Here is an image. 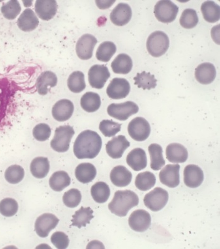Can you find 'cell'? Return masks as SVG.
<instances>
[{"label":"cell","mask_w":220,"mask_h":249,"mask_svg":"<svg viewBox=\"0 0 220 249\" xmlns=\"http://www.w3.org/2000/svg\"><path fill=\"white\" fill-rule=\"evenodd\" d=\"M102 147V139L97 132L87 130L83 131L74 142V155L79 160L95 158Z\"/></svg>","instance_id":"6da1fadb"},{"label":"cell","mask_w":220,"mask_h":249,"mask_svg":"<svg viewBox=\"0 0 220 249\" xmlns=\"http://www.w3.org/2000/svg\"><path fill=\"white\" fill-rule=\"evenodd\" d=\"M139 203L137 195L131 190L118 191L110 203L108 208L115 215L124 217L127 216L132 208L136 207Z\"/></svg>","instance_id":"7a4b0ae2"},{"label":"cell","mask_w":220,"mask_h":249,"mask_svg":"<svg viewBox=\"0 0 220 249\" xmlns=\"http://www.w3.org/2000/svg\"><path fill=\"white\" fill-rule=\"evenodd\" d=\"M15 89L6 79H0V129L7 124L14 110Z\"/></svg>","instance_id":"3957f363"},{"label":"cell","mask_w":220,"mask_h":249,"mask_svg":"<svg viewBox=\"0 0 220 249\" xmlns=\"http://www.w3.org/2000/svg\"><path fill=\"white\" fill-rule=\"evenodd\" d=\"M169 43V38L166 33L162 31H155L147 38V51L152 56L161 57L168 51Z\"/></svg>","instance_id":"277c9868"},{"label":"cell","mask_w":220,"mask_h":249,"mask_svg":"<svg viewBox=\"0 0 220 249\" xmlns=\"http://www.w3.org/2000/svg\"><path fill=\"white\" fill-rule=\"evenodd\" d=\"M75 132L71 126H60L55 130L54 138L51 142V146L54 151L57 152H66L70 147L72 137Z\"/></svg>","instance_id":"5b68a950"},{"label":"cell","mask_w":220,"mask_h":249,"mask_svg":"<svg viewBox=\"0 0 220 249\" xmlns=\"http://www.w3.org/2000/svg\"><path fill=\"white\" fill-rule=\"evenodd\" d=\"M153 12L156 18L161 22L171 23L176 20L179 7L169 0H162L156 3Z\"/></svg>","instance_id":"8992f818"},{"label":"cell","mask_w":220,"mask_h":249,"mask_svg":"<svg viewBox=\"0 0 220 249\" xmlns=\"http://www.w3.org/2000/svg\"><path fill=\"white\" fill-rule=\"evenodd\" d=\"M168 200V192L158 187L145 195L144 203L145 207L152 211L159 212L166 207Z\"/></svg>","instance_id":"52a82bcc"},{"label":"cell","mask_w":220,"mask_h":249,"mask_svg":"<svg viewBox=\"0 0 220 249\" xmlns=\"http://www.w3.org/2000/svg\"><path fill=\"white\" fill-rule=\"evenodd\" d=\"M139 110L138 105L133 102H126L122 104H112L107 108L108 114L114 119L125 121L131 116L136 114Z\"/></svg>","instance_id":"ba28073f"},{"label":"cell","mask_w":220,"mask_h":249,"mask_svg":"<svg viewBox=\"0 0 220 249\" xmlns=\"http://www.w3.org/2000/svg\"><path fill=\"white\" fill-rule=\"evenodd\" d=\"M151 128L148 121L143 117L135 118L128 126V132L134 141H146L151 134Z\"/></svg>","instance_id":"9c48e42d"},{"label":"cell","mask_w":220,"mask_h":249,"mask_svg":"<svg viewBox=\"0 0 220 249\" xmlns=\"http://www.w3.org/2000/svg\"><path fill=\"white\" fill-rule=\"evenodd\" d=\"M110 77L107 66L96 64L89 69L88 81L93 89H102Z\"/></svg>","instance_id":"30bf717a"},{"label":"cell","mask_w":220,"mask_h":249,"mask_svg":"<svg viewBox=\"0 0 220 249\" xmlns=\"http://www.w3.org/2000/svg\"><path fill=\"white\" fill-rule=\"evenodd\" d=\"M59 220L52 213H44L38 216L35 223V231L40 237H48L51 231L58 224Z\"/></svg>","instance_id":"8fae6325"},{"label":"cell","mask_w":220,"mask_h":249,"mask_svg":"<svg viewBox=\"0 0 220 249\" xmlns=\"http://www.w3.org/2000/svg\"><path fill=\"white\" fill-rule=\"evenodd\" d=\"M98 40L91 34H85L77 42L76 51L77 55L82 60H88L93 56L94 49Z\"/></svg>","instance_id":"7c38bea8"},{"label":"cell","mask_w":220,"mask_h":249,"mask_svg":"<svg viewBox=\"0 0 220 249\" xmlns=\"http://www.w3.org/2000/svg\"><path fill=\"white\" fill-rule=\"evenodd\" d=\"M130 91V83L125 78L113 79L106 89V93L108 97L113 100H121L125 98L129 95Z\"/></svg>","instance_id":"4fadbf2b"},{"label":"cell","mask_w":220,"mask_h":249,"mask_svg":"<svg viewBox=\"0 0 220 249\" xmlns=\"http://www.w3.org/2000/svg\"><path fill=\"white\" fill-rule=\"evenodd\" d=\"M129 224L133 231L137 232H144L151 226V214L144 210H136L130 214Z\"/></svg>","instance_id":"5bb4252c"},{"label":"cell","mask_w":220,"mask_h":249,"mask_svg":"<svg viewBox=\"0 0 220 249\" xmlns=\"http://www.w3.org/2000/svg\"><path fill=\"white\" fill-rule=\"evenodd\" d=\"M180 166L178 164H168L159 173L161 183L170 188H176L180 183Z\"/></svg>","instance_id":"9a60e30c"},{"label":"cell","mask_w":220,"mask_h":249,"mask_svg":"<svg viewBox=\"0 0 220 249\" xmlns=\"http://www.w3.org/2000/svg\"><path fill=\"white\" fill-rule=\"evenodd\" d=\"M130 143L124 135L113 137L106 145V151L108 155L112 159H119L122 157L124 152L129 148Z\"/></svg>","instance_id":"2e32d148"},{"label":"cell","mask_w":220,"mask_h":249,"mask_svg":"<svg viewBox=\"0 0 220 249\" xmlns=\"http://www.w3.org/2000/svg\"><path fill=\"white\" fill-rule=\"evenodd\" d=\"M204 180V173L202 169L196 165L190 164L184 170V182L191 188H198Z\"/></svg>","instance_id":"e0dca14e"},{"label":"cell","mask_w":220,"mask_h":249,"mask_svg":"<svg viewBox=\"0 0 220 249\" xmlns=\"http://www.w3.org/2000/svg\"><path fill=\"white\" fill-rule=\"evenodd\" d=\"M132 11L127 3L118 4L110 14V20L113 24L121 27L127 25L131 20Z\"/></svg>","instance_id":"ac0fdd59"},{"label":"cell","mask_w":220,"mask_h":249,"mask_svg":"<svg viewBox=\"0 0 220 249\" xmlns=\"http://www.w3.org/2000/svg\"><path fill=\"white\" fill-rule=\"evenodd\" d=\"M36 14L45 21L51 20L56 14L57 4L55 0H37L35 2Z\"/></svg>","instance_id":"d6986e66"},{"label":"cell","mask_w":220,"mask_h":249,"mask_svg":"<svg viewBox=\"0 0 220 249\" xmlns=\"http://www.w3.org/2000/svg\"><path fill=\"white\" fill-rule=\"evenodd\" d=\"M74 105L69 100H61L53 107V117L58 122H65L72 117L74 112Z\"/></svg>","instance_id":"ffe728a7"},{"label":"cell","mask_w":220,"mask_h":249,"mask_svg":"<svg viewBox=\"0 0 220 249\" xmlns=\"http://www.w3.org/2000/svg\"><path fill=\"white\" fill-rule=\"evenodd\" d=\"M217 71L213 64L204 62L199 65L195 70V78L202 85H209L214 81Z\"/></svg>","instance_id":"44dd1931"},{"label":"cell","mask_w":220,"mask_h":249,"mask_svg":"<svg viewBox=\"0 0 220 249\" xmlns=\"http://www.w3.org/2000/svg\"><path fill=\"white\" fill-rule=\"evenodd\" d=\"M127 163L135 171H140L147 166L146 152L141 148H136L130 152L127 157Z\"/></svg>","instance_id":"7402d4cb"},{"label":"cell","mask_w":220,"mask_h":249,"mask_svg":"<svg viewBox=\"0 0 220 249\" xmlns=\"http://www.w3.org/2000/svg\"><path fill=\"white\" fill-rule=\"evenodd\" d=\"M110 179L115 186L123 188L131 183L132 174L125 166H116L111 171Z\"/></svg>","instance_id":"603a6c76"},{"label":"cell","mask_w":220,"mask_h":249,"mask_svg":"<svg viewBox=\"0 0 220 249\" xmlns=\"http://www.w3.org/2000/svg\"><path fill=\"white\" fill-rule=\"evenodd\" d=\"M166 158L172 163H184L188 158L187 150L185 146L178 143H172L166 148Z\"/></svg>","instance_id":"cb8c5ba5"},{"label":"cell","mask_w":220,"mask_h":249,"mask_svg":"<svg viewBox=\"0 0 220 249\" xmlns=\"http://www.w3.org/2000/svg\"><path fill=\"white\" fill-rule=\"evenodd\" d=\"M39 24V21L35 13L31 9L25 10L18 20L17 25L19 29L23 32H31L35 30Z\"/></svg>","instance_id":"d4e9b609"},{"label":"cell","mask_w":220,"mask_h":249,"mask_svg":"<svg viewBox=\"0 0 220 249\" xmlns=\"http://www.w3.org/2000/svg\"><path fill=\"white\" fill-rule=\"evenodd\" d=\"M57 83V78L55 73L51 71L42 72L38 77L36 83V87L38 94L46 95L50 88L55 87Z\"/></svg>","instance_id":"484cf974"},{"label":"cell","mask_w":220,"mask_h":249,"mask_svg":"<svg viewBox=\"0 0 220 249\" xmlns=\"http://www.w3.org/2000/svg\"><path fill=\"white\" fill-rule=\"evenodd\" d=\"M97 169L91 163H81L77 166L75 170L76 179L83 184L93 181L97 177Z\"/></svg>","instance_id":"4316f807"},{"label":"cell","mask_w":220,"mask_h":249,"mask_svg":"<svg viewBox=\"0 0 220 249\" xmlns=\"http://www.w3.org/2000/svg\"><path fill=\"white\" fill-rule=\"evenodd\" d=\"M111 66L113 71L116 74H127L133 68V62L129 55L120 53L113 60Z\"/></svg>","instance_id":"83f0119b"},{"label":"cell","mask_w":220,"mask_h":249,"mask_svg":"<svg viewBox=\"0 0 220 249\" xmlns=\"http://www.w3.org/2000/svg\"><path fill=\"white\" fill-rule=\"evenodd\" d=\"M50 169L48 158L38 157L32 161L31 172L32 175L37 179H43L48 176Z\"/></svg>","instance_id":"f1b7e54d"},{"label":"cell","mask_w":220,"mask_h":249,"mask_svg":"<svg viewBox=\"0 0 220 249\" xmlns=\"http://www.w3.org/2000/svg\"><path fill=\"white\" fill-rule=\"evenodd\" d=\"M70 181H71V179L66 172L57 171L53 174L49 179V185L52 190L59 192L69 186Z\"/></svg>","instance_id":"f546056e"},{"label":"cell","mask_w":220,"mask_h":249,"mask_svg":"<svg viewBox=\"0 0 220 249\" xmlns=\"http://www.w3.org/2000/svg\"><path fill=\"white\" fill-rule=\"evenodd\" d=\"M101 98L98 93L87 92L81 99V106L85 111L93 113L101 107Z\"/></svg>","instance_id":"4dcf8cb0"},{"label":"cell","mask_w":220,"mask_h":249,"mask_svg":"<svg viewBox=\"0 0 220 249\" xmlns=\"http://www.w3.org/2000/svg\"><path fill=\"white\" fill-rule=\"evenodd\" d=\"M148 150L151 156V169L153 171L160 170L166 164L161 146L157 143H152L149 146Z\"/></svg>","instance_id":"1f68e13d"},{"label":"cell","mask_w":220,"mask_h":249,"mask_svg":"<svg viewBox=\"0 0 220 249\" xmlns=\"http://www.w3.org/2000/svg\"><path fill=\"white\" fill-rule=\"evenodd\" d=\"M203 16L209 23H215L220 20V8L218 4L213 1H204L201 7Z\"/></svg>","instance_id":"d6a6232c"},{"label":"cell","mask_w":220,"mask_h":249,"mask_svg":"<svg viewBox=\"0 0 220 249\" xmlns=\"http://www.w3.org/2000/svg\"><path fill=\"white\" fill-rule=\"evenodd\" d=\"M93 218V210L90 207H82L72 215L71 225L81 229V227H86L87 224H89Z\"/></svg>","instance_id":"836d02e7"},{"label":"cell","mask_w":220,"mask_h":249,"mask_svg":"<svg viewBox=\"0 0 220 249\" xmlns=\"http://www.w3.org/2000/svg\"><path fill=\"white\" fill-rule=\"evenodd\" d=\"M110 187L106 182H98L91 187V196L98 203H106L110 197Z\"/></svg>","instance_id":"e575fe53"},{"label":"cell","mask_w":220,"mask_h":249,"mask_svg":"<svg viewBox=\"0 0 220 249\" xmlns=\"http://www.w3.org/2000/svg\"><path fill=\"white\" fill-rule=\"evenodd\" d=\"M134 79L135 85L137 86L138 89L144 90H151L155 89L157 86V80L155 78L154 75L151 74V72L143 71L137 73Z\"/></svg>","instance_id":"d590c367"},{"label":"cell","mask_w":220,"mask_h":249,"mask_svg":"<svg viewBox=\"0 0 220 249\" xmlns=\"http://www.w3.org/2000/svg\"><path fill=\"white\" fill-rule=\"evenodd\" d=\"M135 183V186L138 190L142 191V192H146L155 186L156 178L151 172H144V173L138 174L136 176Z\"/></svg>","instance_id":"8d00e7d4"},{"label":"cell","mask_w":220,"mask_h":249,"mask_svg":"<svg viewBox=\"0 0 220 249\" xmlns=\"http://www.w3.org/2000/svg\"><path fill=\"white\" fill-rule=\"evenodd\" d=\"M68 87L70 91L79 93L86 89L85 74L81 71H75L70 75L68 79Z\"/></svg>","instance_id":"74e56055"},{"label":"cell","mask_w":220,"mask_h":249,"mask_svg":"<svg viewBox=\"0 0 220 249\" xmlns=\"http://www.w3.org/2000/svg\"><path fill=\"white\" fill-rule=\"evenodd\" d=\"M116 52L117 47L114 43L106 41L102 43L98 47L96 57L98 61L107 62L110 61Z\"/></svg>","instance_id":"f35d334b"},{"label":"cell","mask_w":220,"mask_h":249,"mask_svg":"<svg viewBox=\"0 0 220 249\" xmlns=\"http://www.w3.org/2000/svg\"><path fill=\"white\" fill-rule=\"evenodd\" d=\"M198 21L197 12L191 8L184 10L179 19V23L181 26L186 29H193L197 25Z\"/></svg>","instance_id":"ab89813d"},{"label":"cell","mask_w":220,"mask_h":249,"mask_svg":"<svg viewBox=\"0 0 220 249\" xmlns=\"http://www.w3.org/2000/svg\"><path fill=\"white\" fill-rule=\"evenodd\" d=\"M24 176V169L18 165H12L8 167L5 173L6 181L12 184H18L22 181Z\"/></svg>","instance_id":"60d3db41"},{"label":"cell","mask_w":220,"mask_h":249,"mask_svg":"<svg viewBox=\"0 0 220 249\" xmlns=\"http://www.w3.org/2000/svg\"><path fill=\"white\" fill-rule=\"evenodd\" d=\"M18 205L16 199L6 197L0 201V213L6 217H11L16 214Z\"/></svg>","instance_id":"b9f144b4"},{"label":"cell","mask_w":220,"mask_h":249,"mask_svg":"<svg viewBox=\"0 0 220 249\" xmlns=\"http://www.w3.org/2000/svg\"><path fill=\"white\" fill-rule=\"evenodd\" d=\"M20 3L17 0H12L4 4L1 8L2 14L8 20H14L21 12Z\"/></svg>","instance_id":"7bdbcfd3"},{"label":"cell","mask_w":220,"mask_h":249,"mask_svg":"<svg viewBox=\"0 0 220 249\" xmlns=\"http://www.w3.org/2000/svg\"><path fill=\"white\" fill-rule=\"evenodd\" d=\"M121 124L113 122V120H103L100 122L99 129L106 137H114L120 132Z\"/></svg>","instance_id":"ee69618b"},{"label":"cell","mask_w":220,"mask_h":249,"mask_svg":"<svg viewBox=\"0 0 220 249\" xmlns=\"http://www.w3.org/2000/svg\"><path fill=\"white\" fill-rule=\"evenodd\" d=\"M82 195L80 190L75 188L70 189L64 195L63 203L67 207L70 208H76L80 205Z\"/></svg>","instance_id":"f6af8a7d"},{"label":"cell","mask_w":220,"mask_h":249,"mask_svg":"<svg viewBox=\"0 0 220 249\" xmlns=\"http://www.w3.org/2000/svg\"><path fill=\"white\" fill-rule=\"evenodd\" d=\"M51 135V127L48 124H40L34 128V137L38 141L44 142L48 140Z\"/></svg>","instance_id":"bcb514c9"},{"label":"cell","mask_w":220,"mask_h":249,"mask_svg":"<svg viewBox=\"0 0 220 249\" xmlns=\"http://www.w3.org/2000/svg\"><path fill=\"white\" fill-rule=\"evenodd\" d=\"M51 242L59 249H66L69 244V239L68 235L62 231H56L52 234L51 238Z\"/></svg>","instance_id":"7dc6e473"}]
</instances>
